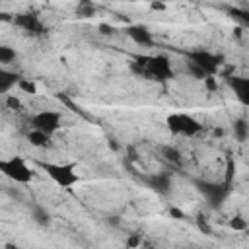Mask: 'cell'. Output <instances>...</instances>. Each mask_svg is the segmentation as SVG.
<instances>
[{
    "instance_id": "1",
    "label": "cell",
    "mask_w": 249,
    "mask_h": 249,
    "mask_svg": "<svg viewBox=\"0 0 249 249\" xmlns=\"http://www.w3.org/2000/svg\"><path fill=\"white\" fill-rule=\"evenodd\" d=\"M43 171L62 189H72L76 183H80V175L76 171V163H41Z\"/></svg>"
},
{
    "instance_id": "19",
    "label": "cell",
    "mask_w": 249,
    "mask_h": 249,
    "mask_svg": "<svg viewBox=\"0 0 249 249\" xmlns=\"http://www.w3.org/2000/svg\"><path fill=\"white\" fill-rule=\"evenodd\" d=\"M230 16L231 18H235V19H239L241 23H249V12H245V10H237V8H230Z\"/></svg>"
},
{
    "instance_id": "22",
    "label": "cell",
    "mask_w": 249,
    "mask_h": 249,
    "mask_svg": "<svg viewBox=\"0 0 249 249\" xmlns=\"http://www.w3.org/2000/svg\"><path fill=\"white\" fill-rule=\"evenodd\" d=\"M33 216H35V220H37L41 226H47V224H49V214H47L43 208H35V210H33Z\"/></svg>"
},
{
    "instance_id": "24",
    "label": "cell",
    "mask_w": 249,
    "mask_h": 249,
    "mask_svg": "<svg viewBox=\"0 0 249 249\" xmlns=\"http://www.w3.org/2000/svg\"><path fill=\"white\" fill-rule=\"evenodd\" d=\"M202 82H204V86H206L208 91H216V89H218V80H216V76H206V78H202Z\"/></svg>"
},
{
    "instance_id": "3",
    "label": "cell",
    "mask_w": 249,
    "mask_h": 249,
    "mask_svg": "<svg viewBox=\"0 0 249 249\" xmlns=\"http://www.w3.org/2000/svg\"><path fill=\"white\" fill-rule=\"evenodd\" d=\"M165 124H167V128H169L173 134L196 136L198 132H202V124H200L193 115H187V113H171V115L165 119Z\"/></svg>"
},
{
    "instance_id": "16",
    "label": "cell",
    "mask_w": 249,
    "mask_h": 249,
    "mask_svg": "<svg viewBox=\"0 0 249 249\" xmlns=\"http://www.w3.org/2000/svg\"><path fill=\"white\" fill-rule=\"evenodd\" d=\"M18 88H19L21 91L29 93V95H35V93H37V84L31 82V80H27V78H19V80H18Z\"/></svg>"
},
{
    "instance_id": "2",
    "label": "cell",
    "mask_w": 249,
    "mask_h": 249,
    "mask_svg": "<svg viewBox=\"0 0 249 249\" xmlns=\"http://www.w3.org/2000/svg\"><path fill=\"white\" fill-rule=\"evenodd\" d=\"M0 173L4 177H8L10 181L19 183V185H27L33 179V169L19 156H12V158H6V160H0Z\"/></svg>"
},
{
    "instance_id": "25",
    "label": "cell",
    "mask_w": 249,
    "mask_h": 249,
    "mask_svg": "<svg viewBox=\"0 0 249 249\" xmlns=\"http://www.w3.org/2000/svg\"><path fill=\"white\" fill-rule=\"evenodd\" d=\"M163 154H165L167 160H173V161H179V160H181V154H179L175 148H169V146H167V148H163Z\"/></svg>"
},
{
    "instance_id": "20",
    "label": "cell",
    "mask_w": 249,
    "mask_h": 249,
    "mask_svg": "<svg viewBox=\"0 0 249 249\" xmlns=\"http://www.w3.org/2000/svg\"><path fill=\"white\" fill-rule=\"evenodd\" d=\"M76 14H78L80 18H89V16L95 14V8H93L91 4H80V6L76 8Z\"/></svg>"
},
{
    "instance_id": "8",
    "label": "cell",
    "mask_w": 249,
    "mask_h": 249,
    "mask_svg": "<svg viewBox=\"0 0 249 249\" xmlns=\"http://www.w3.org/2000/svg\"><path fill=\"white\" fill-rule=\"evenodd\" d=\"M198 185V191L216 206V204H220L224 198H226V195H228V191H230V185L228 183H224V185H218V183H206V181H198L196 183Z\"/></svg>"
},
{
    "instance_id": "31",
    "label": "cell",
    "mask_w": 249,
    "mask_h": 249,
    "mask_svg": "<svg viewBox=\"0 0 249 249\" xmlns=\"http://www.w3.org/2000/svg\"><path fill=\"white\" fill-rule=\"evenodd\" d=\"M109 146H111V148H113V150H117V148H119V144H117V142H115V140H113V138H111V140H109Z\"/></svg>"
},
{
    "instance_id": "12",
    "label": "cell",
    "mask_w": 249,
    "mask_h": 249,
    "mask_svg": "<svg viewBox=\"0 0 249 249\" xmlns=\"http://www.w3.org/2000/svg\"><path fill=\"white\" fill-rule=\"evenodd\" d=\"M21 76H18V74H14V72H10V70H4V68H0V93H8L14 86H18V80H19Z\"/></svg>"
},
{
    "instance_id": "10",
    "label": "cell",
    "mask_w": 249,
    "mask_h": 249,
    "mask_svg": "<svg viewBox=\"0 0 249 249\" xmlns=\"http://www.w3.org/2000/svg\"><path fill=\"white\" fill-rule=\"evenodd\" d=\"M126 33L138 45H150L152 43V33L146 25H130V27H126Z\"/></svg>"
},
{
    "instance_id": "6",
    "label": "cell",
    "mask_w": 249,
    "mask_h": 249,
    "mask_svg": "<svg viewBox=\"0 0 249 249\" xmlns=\"http://www.w3.org/2000/svg\"><path fill=\"white\" fill-rule=\"evenodd\" d=\"M60 121H62V117H60L58 111L45 109V111L35 113L29 123H31V128H37V130H41V132H45V134L51 136V134H54L60 128Z\"/></svg>"
},
{
    "instance_id": "15",
    "label": "cell",
    "mask_w": 249,
    "mask_h": 249,
    "mask_svg": "<svg viewBox=\"0 0 249 249\" xmlns=\"http://www.w3.org/2000/svg\"><path fill=\"white\" fill-rule=\"evenodd\" d=\"M16 60V51L8 45H0V64H10Z\"/></svg>"
},
{
    "instance_id": "23",
    "label": "cell",
    "mask_w": 249,
    "mask_h": 249,
    "mask_svg": "<svg viewBox=\"0 0 249 249\" xmlns=\"http://www.w3.org/2000/svg\"><path fill=\"white\" fill-rule=\"evenodd\" d=\"M140 243H142V235H140V233H130V235L126 237V241H124L126 247H138Z\"/></svg>"
},
{
    "instance_id": "4",
    "label": "cell",
    "mask_w": 249,
    "mask_h": 249,
    "mask_svg": "<svg viewBox=\"0 0 249 249\" xmlns=\"http://www.w3.org/2000/svg\"><path fill=\"white\" fill-rule=\"evenodd\" d=\"M144 76L150 78V80L167 82L175 74H173V68H171L169 58L165 54H156V56H148V62L144 66Z\"/></svg>"
},
{
    "instance_id": "21",
    "label": "cell",
    "mask_w": 249,
    "mask_h": 249,
    "mask_svg": "<svg viewBox=\"0 0 249 249\" xmlns=\"http://www.w3.org/2000/svg\"><path fill=\"white\" fill-rule=\"evenodd\" d=\"M230 228H233V230H237V231H245V230H247V222H245V218L235 216V218L230 222Z\"/></svg>"
},
{
    "instance_id": "28",
    "label": "cell",
    "mask_w": 249,
    "mask_h": 249,
    "mask_svg": "<svg viewBox=\"0 0 249 249\" xmlns=\"http://www.w3.org/2000/svg\"><path fill=\"white\" fill-rule=\"evenodd\" d=\"M198 228L204 230V233H210V228H208V224L204 222V216H198Z\"/></svg>"
},
{
    "instance_id": "27",
    "label": "cell",
    "mask_w": 249,
    "mask_h": 249,
    "mask_svg": "<svg viewBox=\"0 0 249 249\" xmlns=\"http://www.w3.org/2000/svg\"><path fill=\"white\" fill-rule=\"evenodd\" d=\"M169 216H173L175 220H183V218H185V214H183L179 208H175V206H171V208H169Z\"/></svg>"
},
{
    "instance_id": "29",
    "label": "cell",
    "mask_w": 249,
    "mask_h": 249,
    "mask_svg": "<svg viewBox=\"0 0 249 249\" xmlns=\"http://www.w3.org/2000/svg\"><path fill=\"white\" fill-rule=\"evenodd\" d=\"M150 8H152V10H165V4H163V2H152Z\"/></svg>"
},
{
    "instance_id": "32",
    "label": "cell",
    "mask_w": 249,
    "mask_h": 249,
    "mask_svg": "<svg viewBox=\"0 0 249 249\" xmlns=\"http://www.w3.org/2000/svg\"><path fill=\"white\" fill-rule=\"evenodd\" d=\"M80 4H91V0H80Z\"/></svg>"
},
{
    "instance_id": "11",
    "label": "cell",
    "mask_w": 249,
    "mask_h": 249,
    "mask_svg": "<svg viewBox=\"0 0 249 249\" xmlns=\"http://www.w3.org/2000/svg\"><path fill=\"white\" fill-rule=\"evenodd\" d=\"M146 181H148V185H150L154 191H158V193H161V195H165V193L169 191V187H171V179H169L167 173H156V175L148 177Z\"/></svg>"
},
{
    "instance_id": "14",
    "label": "cell",
    "mask_w": 249,
    "mask_h": 249,
    "mask_svg": "<svg viewBox=\"0 0 249 249\" xmlns=\"http://www.w3.org/2000/svg\"><path fill=\"white\" fill-rule=\"evenodd\" d=\"M233 132H235L237 140L243 142V140L247 138V134H249V124H247V121H245V119H237V121L233 123Z\"/></svg>"
},
{
    "instance_id": "9",
    "label": "cell",
    "mask_w": 249,
    "mask_h": 249,
    "mask_svg": "<svg viewBox=\"0 0 249 249\" xmlns=\"http://www.w3.org/2000/svg\"><path fill=\"white\" fill-rule=\"evenodd\" d=\"M226 80H228L230 88L233 89V93L237 95V99L243 105H247L249 103V80L243 76H226Z\"/></svg>"
},
{
    "instance_id": "17",
    "label": "cell",
    "mask_w": 249,
    "mask_h": 249,
    "mask_svg": "<svg viewBox=\"0 0 249 249\" xmlns=\"http://www.w3.org/2000/svg\"><path fill=\"white\" fill-rule=\"evenodd\" d=\"M6 107H8V109H12V111H21V109H23V103H21V99H19V97H16V95L8 93V95H6Z\"/></svg>"
},
{
    "instance_id": "18",
    "label": "cell",
    "mask_w": 249,
    "mask_h": 249,
    "mask_svg": "<svg viewBox=\"0 0 249 249\" xmlns=\"http://www.w3.org/2000/svg\"><path fill=\"white\" fill-rule=\"evenodd\" d=\"M187 70H189V74H191L193 78H196V80H202V78L208 76L200 66H196V64H193V62H187Z\"/></svg>"
},
{
    "instance_id": "7",
    "label": "cell",
    "mask_w": 249,
    "mask_h": 249,
    "mask_svg": "<svg viewBox=\"0 0 249 249\" xmlns=\"http://www.w3.org/2000/svg\"><path fill=\"white\" fill-rule=\"evenodd\" d=\"M12 23L18 25L19 29L27 31L29 35H35V37L47 33V27L41 23L39 16L33 14V12H23V14H16V16H12Z\"/></svg>"
},
{
    "instance_id": "30",
    "label": "cell",
    "mask_w": 249,
    "mask_h": 249,
    "mask_svg": "<svg viewBox=\"0 0 249 249\" xmlns=\"http://www.w3.org/2000/svg\"><path fill=\"white\" fill-rule=\"evenodd\" d=\"M0 21H12V14L0 10Z\"/></svg>"
},
{
    "instance_id": "13",
    "label": "cell",
    "mask_w": 249,
    "mask_h": 249,
    "mask_svg": "<svg viewBox=\"0 0 249 249\" xmlns=\"http://www.w3.org/2000/svg\"><path fill=\"white\" fill-rule=\"evenodd\" d=\"M49 134H45V132H41V130H37V128H31L29 132H27V142L31 144V146H35V148H45V146H49Z\"/></svg>"
},
{
    "instance_id": "26",
    "label": "cell",
    "mask_w": 249,
    "mask_h": 249,
    "mask_svg": "<svg viewBox=\"0 0 249 249\" xmlns=\"http://www.w3.org/2000/svg\"><path fill=\"white\" fill-rule=\"evenodd\" d=\"M97 29H99V33H101V35H105V37L115 33V27H113V25H109V23H99V25H97Z\"/></svg>"
},
{
    "instance_id": "5",
    "label": "cell",
    "mask_w": 249,
    "mask_h": 249,
    "mask_svg": "<svg viewBox=\"0 0 249 249\" xmlns=\"http://www.w3.org/2000/svg\"><path fill=\"white\" fill-rule=\"evenodd\" d=\"M187 58L189 62L200 66L208 76H216V72L224 64V54H212L208 51H191L187 53Z\"/></svg>"
}]
</instances>
